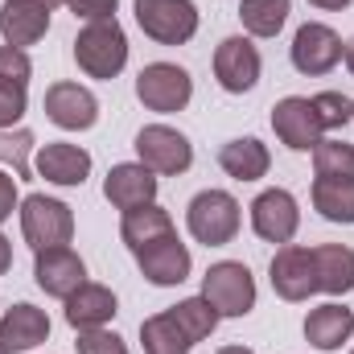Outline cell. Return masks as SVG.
Masks as SVG:
<instances>
[{
  "label": "cell",
  "mask_w": 354,
  "mask_h": 354,
  "mask_svg": "<svg viewBox=\"0 0 354 354\" xmlns=\"http://www.w3.org/2000/svg\"><path fill=\"white\" fill-rule=\"evenodd\" d=\"M75 62L87 79H115L128 66V33L124 25L111 21H87L75 37Z\"/></svg>",
  "instance_id": "cell-1"
},
{
  "label": "cell",
  "mask_w": 354,
  "mask_h": 354,
  "mask_svg": "<svg viewBox=\"0 0 354 354\" xmlns=\"http://www.w3.org/2000/svg\"><path fill=\"white\" fill-rule=\"evenodd\" d=\"M239 223H243V210L239 202L227 194V189H202L189 198L185 206V227L198 243L206 248H223L239 235Z\"/></svg>",
  "instance_id": "cell-2"
},
{
  "label": "cell",
  "mask_w": 354,
  "mask_h": 354,
  "mask_svg": "<svg viewBox=\"0 0 354 354\" xmlns=\"http://www.w3.org/2000/svg\"><path fill=\"white\" fill-rule=\"evenodd\" d=\"M202 297L218 309V317H248L256 309V276L239 260H218L202 276Z\"/></svg>",
  "instance_id": "cell-3"
},
{
  "label": "cell",
  "mask_w": 354,
  "mask_h": 354,
  "mask_svg": "<svg viewBox=\"0 0 354 354\" xmlns=\"http://www.w3.org/2000/svg\"><path fill=\"white\" fill-rule=\"evenodd\" d=\"M132 8H136V25L157 46H185L202 21L194 0H132Z\"/></svg>",
  "instance_id": "cell-4"
},
{
  "label": "cell",
  "mask_w": 354,
  "mask_h": 354,
  "mask_svg": "<svg viewBox=\"0 0 354 354\" xmlns=\"http://www.w3.org/2000/svg\"><path fill=\"white\" fill-rule=\"evenodd\" d=\"M21 235L33 252H46V248H62L71 243L75 235V214L66 202L58 198H46V194H29L21 202Z\"/></svg>",
  "instance_id": "cell-5"
},
{
  "label": "cell",
  "mask_w": 354,
  "mask_h": 354,
  "mask_svg": "<svg viewBox=\"0 0 354 354\" xmlns=\"http://www.w3.org/2000/svg\"><path fill=\"white\" fill-rule=\"evenodd\" d=\"M136 99L149 107V111H181L189 99H194V79L185 66L177 62H149L140 75H136Z\"/></svg>",
  "instance_id": "cell-6"
},
{
  "label": "cell",
  "mask_w": 354,
  "mask_h": 354,
  "mask_svg": "<svg viewBox=\"0 0 354 354\" xmlns=\"http://www.w3.org/2000/svg\"><path fill=\"white\" fill-rule=\"evenodd\" d=\"M136 157H140V165H149L153 174L177 177L194 165V145H189L177 128H169V124H149V128L136 132Z\"/></svg>",
  "instance_id": "cell-7"
},
{
  "label": "cell",
  "mask_w": 354,
  "mask_h": 354,
  "mask_svg": "<svg viewBox=\"0 0 354 354\" xmlns=\"http://www.w3.org/2000/svg\"><path fill=\"white\" fill-rule=\"evenodd\" d=\"M260 71H264V58L256 50L252 37L235 33V37H223L218 50H214V79L227 95H243L260 83Z\"/></svg>",
  "instance_id": "cell-8"
},
{
  "label": "cell",
  "mask_w": 354,
  "mask_h": 354,
  "mask_svg": "<svg viewBox=\"0 0 354 354\" xmlns=\"http://www.w3.org/2000/svg\"><path fill=\"white\" fill-rule=\"evenodd\" d=\"M272 128H276V140L292 153H313L317 140H322V120L313 111V99L305 95H288L272 107Z\"/></svg>",
  "instance_id": "cell-9"
},
{
  "label": "cell",
  "mask_w": 354,
  "mask_h": 354,
  "mask_svg": "<svg viewBox=\"0 0 354 354\" xmlns=\"http://www.w3.org/2000/svg\"><path fill=\"white\" fill-rule=\"evenodd\" d=\"M292 66L301 71V75H309V79H317V75H330L338 62H342V37L330 29V25H322V21H305L301 29H297V37H292Z\"/></svg>",
  "instance_id": "cell-10"
},
{
  "label": "cell",
  "mask_w": 354,
  "mask_h": 354,
  "mask_svg": "<svg viewBox=\"0 0 354 354\" xmlns=\"http://www.w3.org/2000/svg\"><path fill=\"white\" fill-rule=\"evenodd\" d=\"M33 280H37V288H41L46 297L66 301L71 292H79V288L87 284V264H83V256L71 252L66 243H62V248H46V252L33 256Z\"/></svg>",
  "instance_id": "cell-11"
},
{
  "label": "cell",
  "mask_w": 354,
  "mask_h": 354,
  "mask_svg": "<svg viewBox=\"0 0 354 354\" xmlns=\"http://www.w3.org/2000/svg\"><path fill=\"white\" fill-rule=\"evenodd\" d=\"M272 288L280 301H309L317 292V272H313V248L284 243L272 256Z\"/></svg>",
  "instance_id": "cell-12"
},
{
  "label": "cell",
  "mask_w": 354,
  "mask_h": 354,
  "mask_svg": "<svg viewBox=\"0 0 354 354\" xmlns=\"http://www.w3.org/2000/svg\"><path fill=\"white\" fill-rule=\"evenodd\" d=\"M301 227V206L288 189H264L256 202H252V231L264 239V243H292Z\"/></svg>",
  "instance_id": "cell-13"
},
{
  "label": "cell",
  "mask_w": 354,
  "mask_h": 354,
  "mask_svg": "<svg viewBox=\"0 0 354 354\" xmlns=\"http://www.w3.org/2000/svg\"><path fill=\"white\" fill-rule=\"evenodd\" d=\"M103 198L115 206V210H136V206H149L157 202V174L140 161H124V165H111L103 177Z\"/></svg>",
  "instance_id": "cell-14"
},
{
  "label": "cell",
  "mask_w": 354,
  "mask_h": 354,
  "mask_svg": "<svg viewBox=\"0 0 354 354\" xmlns=\"http://www.w3.org/2000/svg\"><path fill=\"white\" fill-rule=\"evenodd\" d=\"M41 107L66 132H87V128H95V120H99V99L87 87H79V83H54V87L46 91Z\"/></svg>",
  "instance_id": "cell-15"
},
{
  "label": "cell",
  "mask_w": 354,
  "mask_h": 354,
  "mask_svg": "<svg viewBox=\"0 0 354 354\" xmlns=\"http://www.w3.org/2000/svg\"><path fill=\"white\" fill-rule=\"evenodd\" d=\"M136 264H140V276L149 280V284H157V288H174L181 284L185 276H189V248L177 239V235H165V239H157V243H149L145 252H136Z\"/></svg>",
  "instance_id": "cell-16"
},
{
  "label": "cell",
  "mask_w": 354,
  "mask_h": 354,
  "mask_svg": "<svg viewBox=\"0 0 354 354\" xmlns=\"http://www.w3.org/2000/svg\"><path fill=\"white\" fill-rule=\"evenodd\" d=\"M50 33V8L37 0H4L0 4V37L4 46H37Z\"/></svg>",
  "instance_id": "cell-17"
},
{
  "label": "cell",
  "mask_w": 354,
  "mask_h": 354,
  "mask_svg": "<svg viewBox=\"0 0 354 354\" xmlns=\"http://www.w3.org/2000/svg\"><path fill=\"white\" fill-rule=\"evenodd\" d=\"M46 338H50V317H46V309H37V305H29V301L12 305V309L0 317V346L8 354L33 351V346H41Z\"/></svg>",
  "instance_id": "cell-18"
},
{
  "label": "cell",
  "mask_w": 354,
  "mask_h": 354,
  "mask_svg": "<svg viewBox=\"0 0 354 354\" xmlns=\"http://www.w3.org/2000/svg\"><path fill=\"white\" fill-rule=\"evenodd\" d=\"M33 169L54 181V185H83L91 177V153L79 145H66V140H54V145H41L37 157H33Z\"/></svg>",
  "instance_id": "cell-19"
},
{
  "label": "cell",
  "mask_w": 354,
  "mask_h": 354,
  "mask_svg": "<svg viewBox=\"0 0 354 354\" xmlns=\"http://www.w3.org/2000/svg\"><path fill=\"white\" fill-rule=\"evenodd\" d=\"M120 313V305H115V292L107 288V284H83L79 292H71L66 297V326L71 330H107V322Z\"/></svg>",
  "instance_id": "cell-20"
},
{
  "label": "cell",
  "mask_w": 354,
  "mask_h": 354,
  "mask_svg": "<svg viewBox=\"0 0 354 354\" xmlns=\"http://www.w3.org/2000/svg\"><path fill=\"white\" fill-rule=\"evenodd\" d=\"M351 334H354V313L338 301L317 305L305 317V342L317 346V351H342V342H351Z\"/></svg>",
  "instance_id": "cell-21"
},
{
  "label": "cell",
  "mask_w": 354,
  "mask_h": 354,
  "mask_svg": "<svg viewBox=\"0 0 354 354\" xmlns=\"http://www.w3.org/2000/svg\"><path fill=\"white\" fill-rule=\"evenodd\" d=\"M165 235H177V231H174V214H169L165 206L149 202V206L124 210V223H120V239L128 243V252H132V256H136V252H145L149 243L165 239Z\"/></svg>",
  "instance_id": "cell-22"
},
{
  "label": "cell",
  "mask_w": 354,
  "mask_h": 354,
  "mask_svg": "<svg viewBox=\"0 0 354 354\" xmlns=\"http://www.w3.org/2000/svg\"><path fill=\"white\" fill-rule=\"evenodd\" d=\"M313 272H317V292L346 297L354 288V252L346 243H322L313 248Z\"/></svg>",
  "instance_id": "cell-23"
},
{
  "label": "cell",
  "mask_w": 354,
  "mask_h": 354,
  "mask_svg": "<svg viewBox=\"0 0 354 354\" xmlns=\"http://www.w3.org/2000/svg\"><path fill=\"white\" fill-rule=\"evenodd\" d=\"M218 165H223V174L235 177V181H260L272 169V153L256 136H239V140H227L218 149Z\"/></svg>",
  "instance_id": "cell-24"
},
{
  "label": "cell",
  "mask_w": 354,
  "mask_h": 354,
  "mask_svg": "<svg viewBox=\"0 0 354 354\" xmlns=\"http://www.w3.org/2000/svg\"><path fill=\"white\" fill-rule=\"evenodd\" d=\"M313 210L326 223H354V177H317L313 181Z\"/></svg>",
  "instance_id": "cell-25"
},
{
  "label": "cell",
  "mask_w": 354,
  "mask_h": 354,
  "mask_svg": "<svg viewBox=\"0 0 354 354\" xmlns=\"http://www.w3.org/2000/svg\"><path fill=\"white\" fill-rule=\"evenodd\" d=\"M140 342H145V354H189L194 351V342L181 334V326L169 317V309L149 317V322H140Z\"/></svg>",
  "instance_id": "cell-26"
},
{
  "label": "cell",
  "mask_w": 354,
  "mask_h": 354,
  "mask_svg": "<svg viewBox=\"0 0 354 354\" xmlns=\"http://www.w3.org/2000/svg\"><path fill=\"white\" fill-rule=\"evenodd\" d=\"M169 317L181 326V334H185L194 346H198L202 338H210L214 326H218V309H214L206 297H185V301H177L174 309H169Z\"/></svg>",
  "instance_id": "cell-27"
},
{
  "label": "cell",
  "mask_w": 354,
  "mask_h": 354,
  "mask_svg": "<svg viewBox=\"0 0 354 354\" xmlns=\"http://www.w3.org/2000/svg\"><path fill=\"white\" fill-rule=\"evenodd\" d=\"M239 21L252 37H276L288 21V0H243Z\"/></svg>",
  "instance_id": "cell-28"
},
{
  "label": "cell",
  "mask_w": 354,
  "mask_h": 354,
  "mask_svg": "<svg viewBox=\"0 0 354 354\" xmlns=\"http://www.w3.org/2000/svg\"><path fill=\"white\" fill-rule=\"evenodd\" d=\"M313 174L317 177H354V145H346V140H317V149H313Z\"/></svg>",
  "instance_id": "cell-29"
},
{
  "label": "cell",
  "mask_w": 354,
  "mask_h": 354,
  "mask_svg": "<svg viewBox=\"0 0 354 354\" xmlns=\"http://www.w3.org/2000/svg\"><path fill=\"white\" fill-rule=\"evenodd\" d=\"M313 111L326 132H338L354 120V99H346L342 91H322V95H313Z\"/></svg>",
  "instance_id": "cell-30"
},
{
  "label": "cell",
  "mask_w": 354,
  "mask_h": 354,
  "mask_svg": "<svg viewBox=\"0 0 354 354\" xmlns=\"http://www.w3.org/2000/svg\"><path fill=\"white\" fill-rule=\"evenodd\" d=\"M29 79H33V62H29V54L17 50V46H0V83L29 91Z\"/></svg>",
  "instance_id": "cell-31"
},
{
  "label": "cell",
  "mask_w": 354,
  "mask_h": 354,
  "mask_svg": "<svg viewBox=\"0 0 354 354\" xmlns=\"http://www.w3.org/2000/svg\"><path fill=\"white\" fill-rule=\"evenodd\" d=\"M75 346H79V354H132L124 346V338L111 330H83Z\"/></svg>",
  "instance_id": "cell-32"
},
{
  "label": "cell",
  "mask_w": 354,
  "mask_h": 354,
  "mask_svg": "<svg viewBox=\"0 0 354 354\" xmlns=\"http://www.w3.org/2000/svg\"><path fill=\"white\" fill-rule=\"evenodd\" d=\"M25 107H29V91L0 83V128H12V124H21Z\"/></svg>",
  "instance_id": "cell-33"
},
{
  "label": "cell",
  "mask_w": 354,
  "mask_h": 354,
  "mask_svg": "<svg viewBox=\"0 0 354 354\" xmlns=\"http://www.w3.org/2000/svg\"><path fill=\"white\" fill-rule=\"evenodd\" d=\"M66 8L75 17H83V21H111L120 0H66Z\"/></svg>",
  "instance_id": "cell-34"
},
{
  "label": "cell",
  "mask_w": 354,
  "mask_h": 354,
  "mask_svg": "<svg viewBox=\"0 0 354 354\" xmlns=\"http://www.w3.org/2000/svg\"><path fill=\"white\" fill-rule=\"evenodd\" d=\"M29 145H33V136H29V132H17L12 140H4V136H0V157H4V161H12V169H17L21 177L29 174V165H25V149H29Z\"/></svg>",
  "instance_id": "cell-35"
},
{
  "label": "cell",
  "mask_w": 354,
  "mask_h": 354,
  "mask_svg": "<svg viewBox=\"0 0 354 354\" xmlns=\"http://www.w3.org/2000/svg\"><path fill=\"white\" fill-rule=\"evenodd\" d=\"M17 206H21V198H17V177L8 174V169H0V223L12 218Z\"/></svg>",
  "instance_id": "cell-36"
},
{
  "label": "cell",
  "mask_w": 354,
  "mask_h": 354,
  "mask_svg": "<svg viewBox=\"0 0 354 354\" xmlns=\"http://www.w3.org/2000/svg\"><path fill=\"white\" fill-rule=\"evenodd\" d=\"M8 268H12V243H8V239L0 235V276H4Z\"/></svg>",
  "instance_id": "cell-37"
},
{
  "label": "cell",
  "mask_w": 354,
  "mask_h": 354,
  "mask_svg": "<svg viewBox=\"0 0 354 354\" xmlns=\"http://www.w3.org/2000/svg\"><path fill=\"white\" fill-rule=\"evenodd\" d=\"M313 8H326V12H338V8H351V0H309Z\"/></svg>",
  "instance_id": "cell-38"
},
{
  "label": "cell",
  "mask_w": 354,
  "mask_h": 354,
  "mask_svg": "<svg viewBox=\"0 0 354 354\" xmlns=\"http://www.w3.org/2000/svg\"><path fill=\"white\" fill-rule=\"evenodd\" d=\"M342 62H346V71L354 75V37L351 41H342Z\"/></svg>",
  "instance_id": "cell-39"
},
{
  "label": "cell",
  "mask_w": 354,
  "mask_h": 354,
  "mask_svg": "<svg viewBox=\"0 0 354 354\" xmlns=\"http://www.w3.org/2000/svg\"><path fill=\"white\" fill-rule=\"evenodd\" d=\"M218 354H256V351H248V346H223Z\"/></svg>",
  "instance_id": "cell-40"
},
{
  "label": "cell",
  "mask_w": 354,
  "mask_h": 354,
  "mask_svg": "<svg viewBox=\"0 0 354 354\" xmlns=\"http://www.w3.org/2000/svg\"><path fill=\"white\" fill-rule=\"evenodd\" d=\"M37 4H46V8H54V4H66V0H37Z\"/></svg>",
  "instance_id": "cell-41"
},
{
  "label": "cell",
  "mask_w": 354,
  "mask_h": 354,
  "mask_svg": "<svg viewBox=\"0 0 354 354\" xmlns=\"http://www.w3.org/2000/svg\"><path fill=\"white\" fill-rule=\"evenodd\" d=\"M0 354H8V351H4V346H0Z\"/></svg>",
  "instance_id": "cell-42"
},
{
  "label": "cell",
  "mask_w": 354,
  "mask_h": 354,
  "mask_svg": "<svg viewBox=\"0 0 354 354\" xmlns=\"http://www.w3.org/2000/svg\"><path fill=\"white\" fill-rule=\"evenodd\" d=\"M351 354H354V351H351Z\"/></svg>",
  "instance_id": "cell-43"
}]
</instances>
